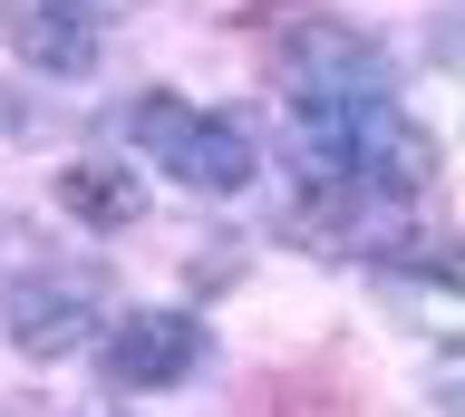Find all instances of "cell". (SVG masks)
<instances>
[{
  "instance_id": "6da1fadb",
  "label": "cell",
  "mask_w": 465,
  "mask_h": 417,
  "mask_svg": "<svg viewBox=\"0 0 465 417\" xmlns=\"http://www.w3.org/2000/svg\"><path fill=\"white\" fill-rule=\"evenodd\" d=\"M126 146L145 165H165L174 184H194V194H242L252 165H262L252 126L232 117V107H194V97H174V88H145L126 107Z\"/></svg>"
},
{
  "instance_id": "7a4b0ae2",
  "label": "cell",
  "mask_w": 465,
  "mask_h": 417,
  "mask_svg": "<svg viewBox=\"0 0 465 417\" xmlns=\"http://www.w3.org/2000/svg\"><path fill=\"white\" fill-rule=\"evenodd\" d=\"M97 311H107V272L97 263H29V272H10V292H0V330H10V350H29V359L87 350Z\"/></svg>"
},
{
  "instance_id": "3957f363",
  "label": "cell",
  "mask_w": 465,
  "mask_h": 417,
  "mask_svg": "<svg viewBox=\"0 0 465 417\" xmlns=\"http://www.w3.org/2000/svg\"><path fill=\"white\" fill-rule=\"evenodd\" d=\"M116 10H136V0H0V39L39 78H87Z\"/></svg>"
},
{
  "instance_id": "277c9868",
  "label": "cell",
  "mask_w": 465,
  "mask_h": 417,
  "mask_svg": "<svg viewBox=\"0 0 465 417\" xmlns=\"http://www.w3.org/2000/svg\"><path fill=\"white\" fill-rule=\"evenodd\" d=\"M203 350H213V340H203L194 311H165V301H155V311H126V321L107 330L97 369H107L116 388H184L203 369Z\"/></svg>"
},
{
  "instance_id": "5b68a950",
  "label": "cell",
  "mask_w": 465,
  "mask_h": 417,
  "mask_svg": "<svg viewBox=\"0 0 465 417\" xmlns=\"http://www.w3.org/2000/svg\"><path fill=\"white\" fill-rule=\"evenodd\" d=\"M378 301L398 311V330H417V350L436 359V379H465V272H427V263H388Z\"/></svg>"
},
{
  "instance_id": "8992f818",
  "label": "cell",
  "mask_w": 465,
  "mask_h": 417,
  "mask_svg": "<svg viewBox=\"0 0 465 417\" xmlns=\"http://www.w3.org/2000/svg\"><path fill=\"white\" fill-rule=\"evenodd\" d=\"M58 204H68V223H87V233H126L145 213V194H136L126 165H68V175H58Z\"/></svg>"
},
{
  "instance_id": "52a82bcc",
  "label": "cell",
  "mask_w": 465,
  "mask_h": 417,
  "mask_svg": "<svg viewBox=\"0 0 465 417\" xmlns=\"http://www.w3.org/2000/svg\"><path fill=\"white\" fill-rule=\"evenodd\" d=\"M436 49H446V59L465 68V0H456V10H446V20H436Z\"/></svg>"
}]
</instances>
